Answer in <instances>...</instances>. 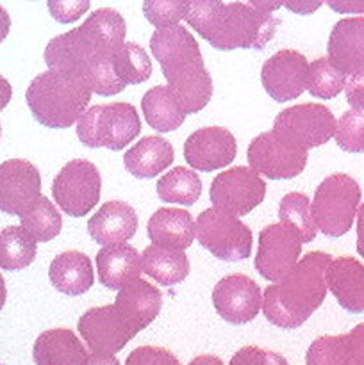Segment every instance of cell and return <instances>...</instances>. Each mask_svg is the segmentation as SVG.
I'll list each match as a JSON object with an SVG mask.
<instances>
[{
	"label": "cell",
	"mask_w": 364,
	"mask_h": 365,
	"mask_svg": "<svg viewBox=\"0 0 364 365\" xmlns=\"http://www.w3.org/2000/svg\"><path fill=\"white\" fill-rule=\"evenodd\" d=\"M350 365H364V323L345 334Z\"/></svg>",
	"instance_id": "7bdbcfd3"
},
{
	"label": "cell",
	"mask_w": 364,
	"mask_h": 365,
	"mask_svg": "<svg viewBox=\"0 0 364 365\" xmlns=\"http://www.w3.org/2000/svg\"><path fill=\"white\" fill-rule=\"evenodd\" d=\"M141 110L145 120L153 130L171 132L177 130L186 120L181 106L168 89V86H156L143 95Z\"/></svg>",
	"instance_id": "f546056e"
},
{
	"label": "cell",
	"mask_w": 364,
	"mask_h": 365,
	"mask_svg": "<svg viewBox=\"0 0 364 365\" xmlns=\"http://www.w3.org/2000/svg\"><path fill=\"white\" fill-rule=\"evenodd\" d=\"M49 278L54 287L66 296H81L95 284L91 260L86 253L68 250L54 257L50 262Z\"/></svg>",
	"instance_id": "484cf974"
},
{
	"label": "cell",
	"mask_w": 364,
	"mask_h": 365,
	"mask_svg": "<svg viewBox=\"0 0 364 365\" xmlns=\"http://www.w3.org/2000/svg\"><path fill=\"white\" fill-rule=\"evenodd\" d=\"M346 77L335 70L327 57H318L309 64L307 75V91L314 98L330 100L345 89Z\"/></svg>",
	"instance_id": "d590c367"
},
{
	"label": "cell",
	"mask_w": 364,
	"mask_h": 365,
	"mask_svg": "<svg viewBox=\"0 0 364 365\" xmlns=\"http://www.w3.org/2000/svg\"><path fill=\"white\" fill-rule=\"evenodd\" d=\"M41 196V175L25 159L0 164V212L24 216Z\"/></svg>",
	"instance_id": "2e32d148"
},
{
	"label": "cell",
	"mask_w": 364,
	"mask_h": 365,
	"mask_svg": "<svg viewBox=\"0 0 364 365\" xmlns=\"http://www.w3.org/2000/svg\"><path fill=\"white\" fill-rule=\"evenodd\" d=\"M127 24L113 7H98L82 25L56 36L45 48L49 70L84 82L100 96L125 89L114 71V56L123 46Z\"/></svg>",
	"instance_id": "6da1fadb"
},
{
	"label": "cell",
	"mask_w": 364,
	"mask_h": 365,
	"mask_svg": "<svg viewBox=\"0 0 364 365\" xmlns=\"http://www.w3.org/2000/svg\"><path fill=\"white\" fill-rule=\"evenodd\" d=\"M328 7H332L334 11H339V13H355L360 14L364 13V2L363 0H328L327 2Z\"/></svg>",
	"instance_id": "f6af8a7d"
},
{
	"label": "cell",
	"mask_w": 364,
	"mask_h": 365,
	"mask_svg": "<svg viewBox=\"0 0 364 365\" xmlns=\"http://www.w3.org/2000/svg\"><path fill=\"white\" fill-rule=\"evenodd\" d=\"M334 139L348 153L364 152V110H346L335 121Z\"/></svg>",
	"instance_id": "74e56055"
},
{
	"label": "cell",
	"mask_w": 364,
	"mask_h": 365,
	"mask_svg": "<svg viewBox=\"0 0 364 365\" xmlns=\"http://www.w3.org/2000/svg\"><path fill=\"white\" fill-rule=\"evenodd\" d=\"M238 143L232 132L223 127L198 128L188 135L184 143V159L193 170L211 171L221 170L236 159Z\"/></svg>",
	"instance_id": "ac0fdd59"
},
{
	"label": "cell",
	"mask_w": 364,
	"mask_h": 365,
	"mask_svg": "<svg viewBox=\"0 0 364 365\" xmlns=\"http://www.w3.org/2000/svg\"><path fill=\"white\" fill-rule=\"evenodd\" d=\"M231 365H289L288 360L271 349L259 348V346H245L234 353Z\"/></svg>",
	"instance_id": "ab89813d"
},
{
	"label": "cell",
	"mask_w": 364,
	"mask_h": 365,
	"mask_svg": "<svg viewBox=\"0 0 364 365\" xmlns=\"http://www.w3.org/2000/svg\"><path fill=\"white\" fill-rule=\"evenodd\" d=\"M278 220L280 223L289 225L302 242H310L316 239L318 227L314 223L310 202L303 192H288L278 203Z\"/></svg>",
	"instance_id": "836d02e7"
},
{
	"label": "cell",
	"mask_w": 364,
	"mask_h": 365,
	"mask_svg": "<svg viewBox=\"0 0 364 365\" xmlns=\"http://www.w3.org/2000/svg\"><path fill=\"white\" fill-rule=\"evenodd\" d=\"M91 95L79 78L49 70L32 78L25 100L36 121L49 128H68L81 120Z\"/></svg>",
	"instance_id": "277c9868"
},
{
	"label": "cell",
	"mask_w": 364,
	"mask_h": 365,
	"mask_svg": "<svg viewBox=\"0 0 364 365\" xmlns=\"http://www.w3.org/2000/svg\"><path fill=\"white\" fill-rule=\"evenodd\" d=\"M138 230V214L128 203L113 200L93 214L88 221V232L96 245H123Z\"/></svg>",
	"instance_id": "ffe728a7"
},
{
	"label": "cell",
	"mask_w": 364,
	"mask_h": 365,
	"mask_svg": "<svg viewBox=\"0 0 364 365\" xmlns=\"http://www.w3.org/2000/svg\"><path fill=\"white\" fill-rule=\"evenodd\" d=\"M168 89L181 106L182 113L188 116V114L198 113L209 103L214 88L211 73L206 70V66H200L170 78Z\"/></svg>",
	"instance_id": "f1b7e54d"
},
{
	"label": "cell",
	"mask_w": 364,
	"mask_h": 365,
	"mask_svg": "<svg viewBox=\"0 0 364 365\" xmlns=\"http://www.w3.org/2000/svg\"><path fill=\"white\" fill-rule=\"evenodd\" d=\"M325 282L339 307L350 314L364 312V266L353 257L332 260Z\"/></svg>",
	"instance_id": "44dd1931"
},
{
	"label": "cell",
	"mask_w": 364,
	"mask_h": 365,
	"mask_svg": "<svg viewBox=\"0 0 364 365\" xmlns=\"http://www.w3.org/2000/svg\"><path fill=\"white\" fill-rule=\"evenodd\" d=\"M188 365H223V362L214 355H200L193 359Z\"/></svg>",
	"instance_id": "816d5d0a"
},
{
	"label": "cell",
	"mask_w": 364,
	"mask_h": 365,
	"mask_svg": "<svg viewBox=\"0 0 364 365\" xmlns=\"http://www.w3.org/2000/svg\"><path fill=\"white\" fill-rule=\"evenodd\" d=\"M330 262L328 253L310 252L282 280L268 285L263 296L268 323L284 330L302 327L325 302L328 291L325 273Z\"/></svg>",
	"instance_id": "3957f363"
},
{
	"label": "cell",
	"mask_w": 364,
	"mask_h": 365,
	"mask_svg": "<svg viewBox=\"0 0 364 365\" xmlns=\"http://www.w3.org/2000/svg\"><path fill=\"white\" fill-rule=\"evenodd\" d=\"M196 239L216 259L238 262L252 255V230L239 217L211 207L196 217Z\"/></svg>",
	"instance_id": "52a82bcc"
},
{
	"label": "cell",
	"mask_w": 364,
	"mask_h": 365,
	"mask_svg": "<svg viewBox=\"0 0 364 365\" xmlns=\"http://www.w3.org/2000/svg\"><path fill=\"white\" fill-rule=\"evenodd\" d=\"M102 177L91 160L74 159L61 168L52 182V195L57 205L71 217L91 212L100 200Z\"/></svg>",
	"instance_id": "9c48e42d"
},
{
	"label": "cell",
	"mask_w": 364,
	"mask_h": 365,
	"mask_svg": "<svg viewBox=\"0 0 364 365\" xmlns=\"http://www.w3.org/2000/svg\"><path fill=\"white\" fill-rule=\"evenodd\" d=\"M186 21L218 50H263L277 32L280 20L252 2L189 0Z\"/></svg>",
	"instance_id": "7a4b0ae2"
},
{
	"label": "cell",
	"mask_w": 364,
	"mask_h": 365,
	"mask_svg": "<svg viewBox=\"0 0 364 365\" xmlns=\"http://www.w3.org/2000/svg\"><path fill=\"white\" fill-rule=\"evenodd\" d=\"M360 185L346 173L328 175L316 187L310 210L318 230L327 237L348 234L359 212Z\"/></svg>",
	"instance_id": "8992f818"
},
{
	"label": "cell",
	"mask_w": 364,
	"mask_h": 365,
	"mask_svg": "<svg viewBox=\"0 0 364 365\" xmlns=\"http://www.w3.org/2000/svg\"><path fill=\"white\" fill-rule=\"evenodd\" d=\"M77 330L93 353L109 356L121 351L138 335L114 305L86 310L79 319Z\"/></svg>",
	"instance_id": "4fadbf2b"
},
{
	"label": "cell",
	"mask_w": 364,
	"mask_h": 365,
	"mask_svg": "<svg viewBox=\"0 0 364 365\" xmlns=\"http://www.w3.org/2000/svg\"><path fill=\"white\" fill-rule=\"evenodd\" d=\"M96 271L103 287L121 291L125 285L139 280L143 273L141 257L131 245L103 246L96 253Z\"/></svg>",
	"instance_id": "603a6c76"
},
{
	"label": "cell",
	"mask_w": 364,
	"mask_h": 365,
	"mask_svg": "<svg viewBox=\"0 0 364 365\" xmlns=\"http://www.w3.org/2000/svg\"><path fill=\"white\" fill-rule=\"evenodd\" d=\"M125 365H181L177 356L166 348L139 346L125 360Z\"/></svg>",
	"instance_id": "60d3db41"
},
{
	"label": "cell",
	"mask_w": 364,
	"mask_h": 365,
	"mask_svg": "<svg viewBox=\"0 0 364 365\" xmlns=\"http://www.w3.org/2000/svg\"><path fill=\"white\" fill-rule=\"evenodd\" d=\"M309 152L289 145L273 132H263L252 139L246 159L256 173L270 180H289L298 177L307 164Z\"/></svg>",
	"instance_id": "8fae6325"
},
{
	"label": "cell",
	"mask_w": 364,
	"mask_h": 365,
	"mask_svg": "<svg viewBox=\"0 0 364 365\" xmlns=\"http://www.w3.org/2000/svg\"><path fill=\"white\" fill-rule=\"evenodd\" d=\"M305 362L307 365H350L345 334L318 337L307 349Z\"/></svg>",
	"instance_id": "8d00e7d4"
},
{
	"label": "cell",
	"mask_w": 364,
	"mask_h": 365,
	"mask_svg": "<svg viewBox=\"0 0 364 365\" xmlns=\"http://www.w3.org/2000/svg\"><path fill=\"white\" fill-rule=\"evenodd\" d=\"M49 11L52 18L59 24H71V21L79 20L86 11L89 9L91 4L88 0H50Z\"/></svg>",
	"instance_id": "b9f144b4"
},
{
	"label": "cell",
	"mask_w": 364,
	"mask_h": 365,
	"mask_svg": "<svg viewBox=\"0 0 364 365\" xmlns=\"http://www.w3.org/2000/svg\"><path fill=\"white\" fill-rule=\"evenodd\" d=\"M309 63L305 56L293 48H284L268 57L261 70V82L275 102L296 100L307 89Z\"/></svg>",
	"instance_id": "9a60e30c"
},
{
	"label": "cell",
	"mask_w": 364,
	"mask_h": 365,
	"mask_svg": "<svg viewBox=\"0 0 364 365\" xmlns=\"http://www.w3.org/2000/svg\"><path fill=\"white\" fill-rule=\"evenodd\" d=\"M141 132V120L132 103L113 102L93 106L77 121V138L88 148L118 152Z\"/></svg>",
	"instance_id": "5b68a950"
},
{
	"label": "cell",
	"mask_w": 364,
	"mask_h": 365,
	"mask_svg": "<svg viewBox=\"0 0 364 365\" xmlns=\"http://www.w3.org/2000/svg\"><path fill=\"white\" fill-rule=\"evenodd\" d=\"M273 134L289 145L309 152L334 138L335 118L323 103H296L277 114Z\"/></svg>",
	"instance_id": "ba28073f"
},
{
	"label": "cell",
	"mask_w": 364,
	"mask_h": 365,
	"mask_svg": "<svg viewBox=\"0 0 364 365\" xmlns=\"http://www.w3.org/2000/svg\"><path fill=\"white\" fill-rule=\"evenodd\" d=\"M11 96H13V88H11L9 81L0 75V110L6 109L7 103L11 102Z\"/></svg>",
	"instance_id": "c3c4849f"
},
{
	"label": "cell",
	"mask_w": 364,
	"mask_h": 365,
	"mask_svg": "<svg viewBox=\"0 0 364 365\" xmlns=\"http://www.w3.org/2000/svg\"><path fill=\"white\" fill-rule=\"evenodd\" d=\"M146 234L152 245L184 252L195 241V220L188 210L163 207L150 216Z\"/></svg>",
	"instance_id": "7402d4cb"
},
{
	"label": "cell",
	"mask_w": 364,
	"mask_h": 365,
	"mask_svg": "<svg viewBox=\"0 0 364 365\" xmlns=\"http://www.w3.org/2000/svg\"><path fill=\"white\" fill-rule=\"evenodd\" d=\"M213 305L218 316L231 324L253 321L263 307V294L257 282L246 274L234 273L221 278L213 291Z\"/></svg>",
	"instance_id": "e0dca14e"
},
{
	"label": "cell",
	"mask_w": 364,
	"mask_h": 365,
	"mask_svg": "<svg viewBox=\"0 0 364 365\" xmlns=\"http://www.w3.org/2000/svg\"><path fill=\"white\" fill-rule=\"evenodd\" d=\"M38 242L21 227H6L0 230V267L4 271H20L36 259Z\"/></svg>",
	"instance_id": "1f68e13d"
},
{
	"label": "cell",
	"mask_w": 364,
	"mask_h": 365,
	"mask_svg": "<svg viewBox=\"0 0 364 365\" xmlns=\"http://www.w3.org/2000/svg\"><path fill=\"white\" fill-rule=\"evenodd\" d=\"M302 239L289 225L273 223L259 232V248H257L253 266L263 278L278 282L298 264L302 255Z\"/></svg>",
	"instance_id": "7c38bea8"
},
{
	"label": "cell",
	"mask_w": 364,
	"mask_h": 365,
	"mask_svg": "<svg viewBox=\"0 0 364 365\" xmlns=\"http://www.w3.org/2000/svg\"><path fill=\"white\" fill-rule=\"evenodd\" d=\"M327 59L343 75L364 71V16L343 18L328 36Z\"/></svg>",
	"instance_id": "d6986e66"
},
{
	"label": "cell",
	"mask_w": 364,
	"mask_h": 365,
	"mask_svg": "<svg viewBox=\"0 0 364 365\" xmlns=\"http://www.w3.org/2000/svg\"><path fill=\"white\" fill-rule=\"evenodd\" d=\"M202 195V180L196 171L177 166L157 180V196L164 203L195 205Z\"/></svg>",
	"instance_id": "4dcf8cb0"
},
{
	"label": "cell",
	"mask_w": 364,
	"mask_h": 365,
	"mask_svg": "<svg viewBox=\"0 0 364 365\" xmlns=\"http://www.w3.org/2000/svg\"><path fill=\"white\" fill-rule=\"evenodd\" d=\"M84 365H120V362H118L116 356L96 355V353H93V355L88 356Z\"/></svg>",
	"instance_id": "681fc988"
},
{
	"label": "cell",
	"mask_w": 364,
	"mask_h": 365,
	"mask_svg": "<svg viewBox=\"0 0 364 365\" xmlns=\"http://www.w3.org/2000/svg\"><path fill=\"white\" fill-rule=\"evenodd\" d=\"M113 305L139 334L159 316L161 307H163V296H161L159 289L139 278L118 291Z\"/></svg>",
	"instance_id": "cb8c5ba5"
},
{
	"label": "cell",
	"mask_w": 364,
	"mask_h": 365,
	"mask_svg": "<svg viewBox=\"0 0 364 365\" xmlns=\"http://www.w3.org/2000/svg\"><path fill=\"white\" fill-rule=\"evenodd\" d=\"M114 71L125 88L132 84H141L148 81L152 75V61L145 48L138 43L125 41L114 56Z\"/></svg>",
	"instance_id": "e575fe53"
},
{
	"label": "cell",
	"mask_w": 364,
	"mask_h": 365,
	"mask_svg": "<svg viewBox=\"0 0 364 365\" xmlns=\"http://www.w3.org/2000/svg\"><path fill=\"white\" fill-rule=\"evenodd\" d=\"M88 356V349L68 328L43 331L32 348L36 365H84Z\"/></svg>",
	"instance_id": "d4e9b609"
},
{
	"label": "cell",
	"mask_w": 364,
	"mask_h": 365,
	"mask_svg": "<svg viewBox=\"0 0 364 365\" xmlns=\"http://www.w3.org/2000/svg\"><path fill=\"white\" fill-rule=\"evenodd\" d=\"M188 0H146L143 2V14L157 29L178 25L186 18Z\"/></svg>",
	"instance_id": "f35d334b"
},
{
	"label": "cell",
	"mask_w": 364,
	"mask_h": 365,
	"mask_svg": "<svg viewBox=\"0 0 364 365\" xmlns=\"http://www.w3.org/2000/svg\"><path fill=\"white\" fill-rule=\"evenodd\" d=\"M150 50L166 81L203 66L202 52L195 36L182 25L157 29L150 38Z\"/></svg>",
	"instance_id": "5bb4252c"
},
{
	"label": "cell",
	"mask_w": 364,
	"mask_h": 365,
	"mask_svg": "<svg viewBox=\"0 0 364 365\" xmlns=\"http://www.w3.org/2000/svg\"><path fill=\"white\" fill-rule=\"evenodd\" d=\"M141 266L143 273L164 287L181 284L189 274V260L184 252L168 250L157 245H150L143 250Z\"/></svg>",
	"instance_id": "83f0119b"
},
{
	"label": "cell",
	"mask_w": 364,
	"mask_h": 365,
	"mask_svg": "<svg viewBox=\"0 0 364 365\" xmlns=\"http://www.w3.org/2000/svg\"><path fill=\"white\" fill-rule=\"evenodd\" d=\"M20 227L36 242H49L57 237L63 228V217L46 196H39L38 202L20 216Z\"/></svg>",
	"instance_id": "d6a6232c"
},
{
	"label": "cell",
	"mask_w": 364,
	"mask_h": 365,
	"mask_svg": "<svg viewBox=\"0 0 364 365\" xmlns=\"http://www.w3.org/2000/svg\"><path fill=\"white\" fill-rule=\"evenodd\" d=\"M11 31V16L2 6H0V43L7 38Z\"/></svg>",
	"instance_id": "f907efd6"
},
{
	"label": "cell",
	"mask_w": 364,
	"mask_h": 365,
	"mask_svg": "<svg viewBox=\"0 0 364 365\" xmlns=\"http://www.w3.org/2000/svg\"><path fill=\"white\" fill-rule=\"evenodd\" d=\"M0 135H2V128H0Z\"/></svg>",
	"instance_id": "db71d44e"
},
{
	"label": "cell",
	"mask_w": 364,
	"mask_h": 365,
	"mask_svg": "<svg viewBox=\"0 0 364 365\" xmlns=\"http://www.w3.org/2000/svg\"><path fill=\"white\" fill-rule=\"evenodd\" d=\"M357 252L364 259V203L357 212Z\"/></svg>",
	"instance_id": "7dc6e473"
},
{
	"label": "cell",
	"mask_w": 364,
	"mask_h": 365,
	"mask_svg": "<svg viewBox=\"0 0 364 365\" xmlns=\"http://www.w3.org/2000/svg\"><path fill=\"white\" fill-rule=\"evenodd\" d=\"M345 93L346 102L352 106L353 110H364V71L346 81Z\"/></svg>",
	"instance_id": "ee69618b"
},
{
	"label": "cell",
	"mask_w": 364,
	"mask_h": 365,
	"mask_svg": "<svg viewBox=\"0 0 364 365\" xmlns=\"http://www.w3.org/2000/svg\"><path fill=\"white\" fill-rule=\"evenodd\" d=\"M321 6V2H309V0H300V2H284V7L291 9L296 14H310Z\"/></svg>",
	"instance_id": "bcb514c9"
},
{
	"label": "cell",
	"mask_w": 364,
	"mask_h": 365,
	"mask_svg": "<svg viewBox=\"0 0 364 365\" xmlns=\"http://www.w3.org/2000/svg\"><path fill=\"white\" fill-rule=\"evenodd\" d=\"M175 159L173 146L161 135H145L123 155V166L132 177L153 178L168 170Z\"/></svg>",
	"instance_id": "4316f807"
},
{
	"label": "cell",
	"mask_w": 364,
	"mask_h": 365,
	"mask_svg": "<svg viewBox=\"0 0 364 365\" xmlns=\"http://www.w3.org/2000/svg\"><path fill=\"white\" fill-rule=\"evenodd\" d=\"M6 298H7L6 282H4L2 274H0V310H2V309H4V305H6Z\"/></svg>",
	"instance_id": "f5cc1de1"
},
{
	"label": "cell",
	"mask_w": 364,
	"mask_h": 365,
	"mask_svg": "<svg viewBox=\"0 0 364 365\" xmlns=\"http://www.w3.org/2000/svg\"><path fill=\"white\" fill-rule=\"evenodd\" d=\"M266 196V182L246 166H234L216 175L211 184L209 200L216 209L232 216H246Z\"/></svg>",
	"instance_id": "30bf717a"
}]
</instances>
